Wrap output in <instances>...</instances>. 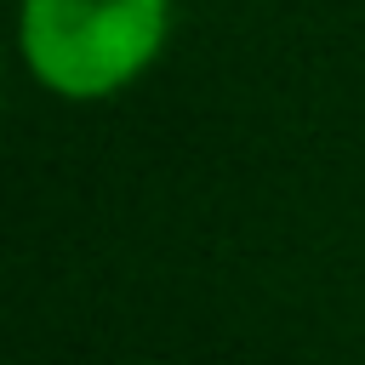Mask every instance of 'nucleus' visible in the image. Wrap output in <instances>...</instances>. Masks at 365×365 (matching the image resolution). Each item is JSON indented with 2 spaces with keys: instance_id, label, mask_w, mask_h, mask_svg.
<instances>
[{
  "instance_id": "nucleus-1",
  "label": "nucleus",
  "mask_w": 365,
  "mask_h": 365,
  "mask_svg": "<svg viewBox=\"0 0 365 365\" xmlns=\"http://www.w3.org/2000/svg\"><path fill=\"white\" fill-rule=\"evenodd\" d=\"M171 0H23V63L57 97H114L165 46Z\"/></svg>"
}]
</instances>
